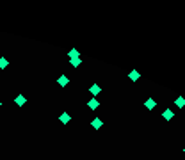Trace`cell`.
Here are the masks:
<instances>
[{"label":"cell","mask_w":185,"mask_h":160,"mask_svg":"<svg viewBox=\"0 0 185 160\" xmlns=\"http://www.w3.org/2000/svg\"><path fill=\"white\" fill-rule=\"evenodd\" d=\"M70 119H71V116H70V114H66V112H64V114H61V121H62L64 125H66V123H70Z\"/></svg>","instance_id":"ba28073f"},{"label":"cell","mask_w":185,"mask_h":160,"mask_svg":"<svg viewBox=\"0 0 185 160\" xmlns=\"http://www.w3.org/2000/svg\"><path fill=\"white\" fill-rule=\"evenodd\" d=\"M0 105H2V101H0Z\"/></svg>","instance_id":"5bb4252c"},{"label":"cell","mask_w":185,"mask_h":160,"mask_svg":"<svg viewBox=\"0 0 185 160\" xmlns=\"http://www.w3.org/2000/svg\"><path fill=\"white\" fill-rule=\"evenodd\" d=\"M87 105H89V109H92V110L100 107V103H98V100H96V98H92V100H89V101H87Z\"/></svg>","instance_id":"5b68a950"},{"label":"cell","mask_w":185,"mask_h":160,"mask_svg":"<svg viewBox=\"0 0 185 160\" xmlns=\"http://www.w3.org/2000/svg\"><path fill=\"white\" fill-rule=\"evenodd\" d=\"M68 82H70V80H68L66 75H61V77H59V85H61V87H66V85H68Z\"/></svg>","instance_id":"277c9868"},{"label":"cell","mask_w":185,"mask_h":160,"mask_svg":"<svg viewBox=\"0 0 185 160\" xmlns=\"http://www.w3.org/2000/svg\"><path fill=\"white\" fill-rule=\"evenodd\" d=\"M144 105H146V109H149V110H151V109H155V107H157V101L153 100V98H149V100H146V103H144Z\"/></svg>","instance_id":"8992f818"},{"label":"cell","mask_w":185,"mask_h":160,"mask_svg":"<svg viewBox=\"0 0 185 160\" xmlns=\"http://www.w3.org/2000/svg\"><path fill=\"white\" fill-rule=\"evenodd\" d=\"M5 66H7V59H4V57H2V59H0V68L4 69Z\"/></svg>","instance_id":"4fadbf2b"},{"label":"cell","mask_w":185,"mask_h":160,"mask_svg":"<svg viewBox=\"0 0 185 160\" xmlns=\"http://www.w3.org/2000/svg\"><path fill=\"white\" fill-rule=\"evenodd\" d=\"M128 75H130V78H132V82H137V80L141 78V75H139V73H135V71H130Z\"/></svg>","instance_id":"52a82bcc"},{"label":"cell","mask_w":185,"mask_h":160,"mask_svg":"<svg viewBox=\"0 0 185 160\" xmlns=\"http://www.w3.org/2000/svg\"><path fill=\"white\" fill-rule=\"evenodd\" d=\"M71 64H73V68H77V66H80V64H82V59H80V57L71 59Z\"/></svg>","instance_id":"30bf717a"},{"label":"cell","mask_w":185,"mask_h":160,"mask_svg":"<svg viewBox=\"0 0 185 160\" xmlns=\"http://www.w3.org/2000/svg\"><path fill=\"white\" fill-rule=\"evenodd\" d=\"M89 91H91L92 94L96 96V94H100V93H102V87H100L98 84H94V85H91V87H89Z\"/></svg>","instance_id":"3957f363"},{"label":"cell","mask_w":185,"mask_h":160,"mask_svg":"<svg viewBox=\"0 0 185 160\" xmlns=\"http://www.w3.org/2000/svg\"><path fill=\"white\" fill-rule=\"evenodd\" d=\"M162 118H164L166 121H171L173 118H174V112H173V110H169V109H166V110L162 112Z\"/></svg>","instance_id":"6da1fadb"},{"label":"cell","mask_w":185,"mask_h":160,"mask_svg":"<svg viewBox=\"0 0 185 160\" xmlns=\"http://www.w3.org/2000/svg\"><path fill=\"white\" fill-rule=\"evenodd\" d=\"M174 103H176V107H185V98H176Z\"/></svg>","instance_id":"9c48e42d"},{"label":"cell","mask_w":185,"mask_h":160,"mask_svg":"<svg viewBox=\"0 0 185 160\" xmlns=\"http://www.w3.org/2000/svg\"><path fill=\"white\" fill-rule=\"evenodd\" d=\"M16 105H23V103H25V98H23V96H16Z\"/></svg>","instance_id":"8fae6325"},{"label":"cell","mask_w":185,"mask_h":160,"mask_svg":"<svg viewBox=\"0 0 185 160\" xmlns=\"http://www.w3.org/2000/svg\"><path fill=\"white\" fill-rule=\"evenodd\" d=\"M70 57H71V59H77V57H78V52H77V50H70Z\"/></svg>","instance_id":"7c38bea8"},{"label":"cell","mask_w":185,"mask_h":160,"mask_svg":"<svg viewBox=\"0 0 185 160\" xmlns=\"http://www.w3.org/2000/svg\"><path fill=\"white\" fill-rule=\"evenodd\" d=\"M102 125H103V123H102V119H100V118H94V119L91 121V126H92V128H94V130H98V128H102Z\"/></svg>","instance_id":"7a4b0ae2"}]
</instances>
